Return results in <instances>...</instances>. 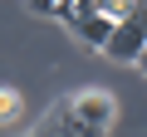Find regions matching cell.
Returning <instances> with one entry per match:
<instances>
[{
  "instance_id": "obj_2",
  "label": "cell",
  "mask_w": 147,
  "mask_h": 137,
  "mask_svg": "<svg viewBox=\"0 0 147 137\" xmlns=\"http://www.w3.org/2000/svg\"><path fill=\"white\" fill-rule=\"evenodd\" d=\"M69 108H74V118H79L88 132H98V137H108V127H113V118H118V103H113V93H103V88L74 93Z\"/></svg>"
},
{
  "instance_id": "obj_6",
  "label": "cell",
  "mask_w": 147,
  "mask_h": 137,
  "mask_svg": "<svg viewBox=\"0 0 147 137\" xmlns=\"http://www.w3.org/2000/svg\"><path fill=\"white\" fill-rule=\"evenodd\" d=\"M137 68H142V74H147V49H142V59H137Z\"/></svg>"
},
{
  "instance_id": "obj_4",
  "label": "cell",
  "mask_w": 147,
  "mask_h": 137,
  "mask_svg": "<svg viewBox=\"0 0 147 137\" xmlns=\"http://www.w3.org/2000/svg\"><path fill=\"white\" fill-rule=\"evenodd\" d=\"M69 34H79L88 49H98V54H103V49H108V39H113V20L103 15V0H98V10H93V15H74Z\"/></svg>"
},
{
  "instance_id": "obj_5",
  "label": "cell",
  "mask_w": 147,
  "mask_h": 137,
  "mask_svg": "<svg viewBox=\"0 0 147 137\" xmlns=\"http://www.w3.org/2000/svg\"><path fill=\"white\" fill-rule=\"evenodd\" d=\"M20 113H25V98H20V88L0 83V127H5V122H20Z\"/></svg>"
},
{
  "instance_id": "obj_1",
  "label": "cell",
  "mask_w": 147,
  "mask_h": 137,
  "mask_svg": "<svg viewBox=\"0 0 147 137\" xmlns=\"http://www.w3.org/2000/svg\"><path fill=\"white\" fill-rule=\"evenodd\" d=\"M142 49H147V5H132L127 10V20H118L113 25V39H108V59H118V64H137L142 59Z\"/></svg>"
},
{
  "instance_id": "obj_3",
  "label": "cell",
  "mask_w": 147,
  "mask_h": 137,
  "mask_svg": "<svg viewBox=\"0 0 147 137\" xmlns=\"http://www.w3.org/2000/svg\"><path fill=\"white\" fill-rule=\"evenodd\" d=\"M30 137H98V132H88L79 118H74V108L69 103H54L39 122H34V132Z\"/></svg>"
}]
</instances>
